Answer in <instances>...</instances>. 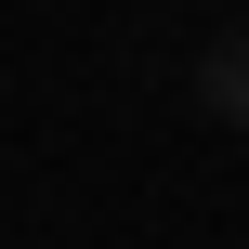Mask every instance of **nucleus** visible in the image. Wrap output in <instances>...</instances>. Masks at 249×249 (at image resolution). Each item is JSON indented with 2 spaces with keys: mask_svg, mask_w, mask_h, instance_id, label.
<instances>
[{
  "mask_svg": "<svg viewBox=\"0 0 249 249\" xmlns=\"http://www.w3.org/2000/svg\"><path fill=\"white\" fill-rule=\"evenodd\" d=\"M197 105H210L223 131H249V26H223V39L197 53Z\"/></svg>",
  "mask_w": 249,
  "mask_h": 249,
  "instance_id": "1",
  "label": "nucleus"
}]
</instances>
